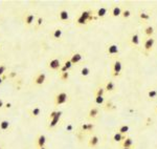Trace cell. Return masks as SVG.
Returning a JSON list of instances; mask_svg holds the SVG:
<instances>
[{"label": "cell", "mask_w": 157, "mask_h": 149, "mask_svg": "<svg viewBox=\"0 0 157 149\" xmlns=\"http://www.w3.org/2000/svg\"><path fill=\"white\" fill-rule=\"evenodd\" d=\"M99 107H91L89 110V112H88V119L89 120H94L97 116H99Z\"/></svg>", "instance_id": "8"}, {"label": "cell", "mask_w": 157, "mask_h": 149, "mask_svg": "<svg viewBox=\"0 0 157 149\" xmlns=\"http://www.w3.org/2000/svg\"><path fill=\"white\" fill-rule=\"evenodd\" d=\"M121 149H132V148H123V147H122Z\"/></svg>", "instance_id": "46"}, {"label": "cell", "mask_w": 157, "mask_h": 149, "mask_svg": "<svg viewBox=\"0 0 157 149\" xmlns=\"http://www.w3.org/2000/svg\"><path fill=\"white\" fill-rule=\"evenodd\" d=\"M42 23H43V18H42V17H39L38 19H37V25L38 26L42 25Z\"/></svg>", "instance_id": "39"}, {"label": "cell", "mask_w": 157, "mask_h": 149, "mask_svg": "<svg viewBox=\"0 0 157 149\" xmlns=\"http://www.w3.org/2000/svg\"><path fill=\"white\" fill-rule=\"evenodd\" d=\"M122 68H123V65H122V62L119 60H116L114 61L112 65V76L113 77H119L121 76V73H122Z\"/></svg>", "instance_id": "2"}, {"label": "cell", "mask_w": 157, "mask_h": 149, "mask_svg": "<svg viewBox=\"0 0 157 149\" xmlns=\"http://www.w3.org/2000/svg\"><path fill=\"white\" fill-rule=\"evenodd\" d=\"M0 149H2V148H1V147H0Z\"/></svg>", "instance_id": "48"}, {"label": "cell", "mask_w": 157, "mask_h": 149, "mask_svg": "<svg viewBox=\"0 0 157 149\" xmlns=\"http://www.w3.org/2000/svg\"><path fill=\"white\" fill-rule=\"evenodd\" d=\"M64 66L66 67V69H67V71H69V69L72 67V63L70 62V60H66V61H65V63H64Z\"/></svg>", "instance_id": "34"}, {"label": "cell", "mask_w": 157, "mask_h": 149, "mask_svg": "<svg viewBox=\"0 0 157 149\" xmlns=\"http://www.w3.org/2000/svg\"><path fill=\"white\" fill-rule=\"evenodd\" d=\"M139 18H140L142 21H148V20L150 19V15L144 13V12H141V13L139 14Z\"/></svg>", "instance_id": "30"}, {"label": "cell", "mask_w": 157, "mask_h": 149, "mask_svg": "<svg viewBox=\"0 0 157 149\" xmlns=\"http://www.w3.org/2000/svg\"><path fill=\"white\" fill-rule=\"evenodd\" d=\"M81 130H82L83 132H87V131H88V123L82 124V126H81Z\"/></svg>", "instance_id": "36"}, {"label": "cell", "mask_w": 157, "mask_h": 149, "mask_svg": "<svg viewBox=\"0 0 157 149\" xmlns=\"http://www.w3.org/2000/svg\"><path fill=\"white\" fill-rule=\"evenodd\" d=\"M107 55L108 56H114V55H119V46L116 45V44H111L107 47Z\"/></svg>", "instance_id": "6"}, {"label": "cell", "mask_w": 157, "mask_h": 149, "mask_svg": "<svg viewBox=\"0 0 157 149\" xmlns=\"http://www.w3.org/2000/svg\"><path fill=\"white\" fill-rule=\"evenodd\" d=\"M155 112L157 114V106H156V108H155Z\"/></svg>", "instance_id": "45"}, {"label": "cell", "mask_w": 157, "mask_h": 149, "mask_svg": "<svg viewBox=\"0 0 157 149\" xmlns=\"http://www.w3.org/2000/svg\"><path fill=\"white\" fill-rule=\"evenodd\" d=\"M62 37V29H57L54 31V33H52V38L54 39H60Z\"/></svg>", "instance_id": "24"}, {"label": "cell", "mask_w": 157, "mask_h": 149, "mask_svg": "<svg viewBox=\"0 0 157 149\" xmlns=\"http://www.w3.org/2000/svg\"><path fill=\"white\" fill-rule=\"evenodd\" d=\"M89 74H90V68L89 67L84 66V67L81 69V76H82V77H87V76H89Z\"/></svg>", "instance_id": "26"}, {"label": "cell", "mask_w": 157, "mask_h": 149, "mask_svg": "<svg viewBox=\"0 0 157 149\" xmlns=\"http://www.w3.org/2000/svg\"><path fill=\"white\" fill-rule=\"evenodd\" d=\"M39 149H46V148H45V147H43V148H39Z\"/></svg>", "instance_id": "47"}, {"label": "cell", "mask_w": 157, "mask_h": 149, "mask_svg": "<svg viewBox=\"0 0 157 149\" xmlns=\"http://www.w3.org/2000/svg\"><path fill=\"white\" fill-rule=\"evenodd\" d=\"M59 71H60V73H61V74H62V73H66V71H68L67 69H66V67H65L64 65H63V66H61Z\"/></svg>", "instance_id": "41"}, {"label": "cell", "mask_w": 157, "mask_h": 149, "mask_svg": "<svg viewBox=\"0 0 157 149\" xmlns=\"http://www.w3.org/2000/svg\"><path fill=\"white\" fill-rule=\"evenodd\" d=\"M4 107H5V108H11V107H12V104H11V103L4 104Z\"/></svg>", "instance_id": "42"}, {"label": "cell", "mask_w": 157, "mask_h": 149, "mask_svg": "<svg viewBox=\"0 0 157 149\" xmlns=\"http://www.w3.org/2000/svg\"><path fill=\"white\" fill-rule=\"evenodd\" d=\"M61 66V61L59 59H52L48 63V68L51 69V71H59Z\"/></svg>", "instance_id": "5"}, {"label": "cell", "mask_w": 157, "mask_h": 149, "mask_svg": "<svg viewBox=\"0 0 157 149\" xmlns=\"http://www.w3.org/2000/svg\"><path fill=\"white\" fill-rule=\"evenodd\" d=\"M122 9L119 7H117V5H115V7H113L112 9H111V11H110V14H111V16L112 17H119L121 15H122Z\"/></svg>", "instance_id": "15"}, {"label": "cell", "mask_w": 157, "mask_h": 149, "mask_svg": "<svg viewBox=\"0 0 157 149\" xmlns=\"http://www.w3.org/2000/svg\"><path fill=\"white\" fill-rule=\"evenodd\" d=\"M94 102H95L96 105H103L105 103V98L101 97V96H95L94 98Z\"/></svg>", "instance_id": "25"}, {"label": "cell", "mask_w": 157, "mask_h": 149, "mask_svg": "<svg viewBox=\"0 0 157 149\" xmlns=\"http://www.w3.org/2000/svg\"><path fill=\"white\" fill-rule=\"evenodd\" d=\"M148 97L150 99H156L157 98V90L155 89H151V90L148 91Z\"/></svg>", "instance_id": "29"}, {"label": "cell", "mask_w": 157, "mask_h": 149, "mask_svg": "<svg viewBox=\"0 0 157 149\" xmlns=\"http://www.w3.org/2000/svg\"><path fill=\"white\" fill-rule=\"evenodd\" d=\"M4 106V103H3V101L0 99V108H2V107Z\"/></svg>", "instance_id": "43"}, {"label": "cell", "mask_w": 157, "mask_h": 149, "mask_svg": "<svg viewBox=\"0 0 157 149\" xmlns=\"http://www.w3.org/2000/svg\"><path fill=\"white\" fill-rule=\"evenodd\" d=\"M123 148H132L134 143H133V140H132L131 136H126L125 140H123V142L121 143Z\"/></svg>", "instance_id": "7"}, {"label": "cell", "mask_w": 157, "mask_h": 149, "mask_svg": "<svg viewBox=\"0 0 157 149\" xmlns=\"http://www.w3.org/2000/svg\"><path fill=\"white\" fill-rule=\"evenodd\" d=\"M144 35L147 36V37H149V38H151L152 36L154 35V27L151 25H148L144 27Z\"/></svg>", "instance_id": "19"}, {"label": "cell", "mask_w": 157, "mask_h": 149, "mask_svg": "<svg viewBox=\"0 0 157 149\" xmlns=\"http://www.w3.org/2000/svg\"><path fill=\"white\" fill-rule=\"evenodd\" d=\"M34 21H35V16L32 14H27L25 16V18H24V22H25V24L27 26L32 25V23H34Z\"/></svg>", "instance_id": "17"}, {"label": "cell", "mask_w": 157, "mask_h": 149, "mask_svg": "<svg viewBox=\"0 0 157 149\" xmlns=\"http://www.w3.org/2000/svg\"><path fill=\"white\" fill-rule=\"evenodd\" d=\"M99 138L97 136H90L89 141H88V146H89L90 148H94V147H96V146L99 145Z\"/></svg>", "instance_id": "9"}, {"label": "cell", "mask_w": 157, "mask_h": 149, "mask_svg": "<svg viewBox=\"0 0 157 149\" xmlns=\"http://www.w3.org/2000/svg\"><path fill=\"white\" fill-rule=\"evenodd\" d=\"M45 144H46V136L44 134H39L37 138V146L39 148H43L45 147Z\"/></svg>", "instance_id": "10"}, {"label": "cell", "mask_w": 157, "mask_h": 149, "mask_svg": "<svg viewBox=\"0 0 157 149\" xmlns=\"http://www.w3.org/2000/svg\"><path fill=\"white\" fill-rule=\"evenodd\" d=\"M104 94H105V88L104 87H99L95 91V96H101V97H104Z\"/></svg>", "instance_id": "32"}, {"label": "cell", "mask_w": 157, "mask_h": 149, "mask_svg": "<svg viewBox=\"0 0 157 149\" xmlns=\"http://www.w3.org/2000/svg\"><path fill=\"white\" fill-rule=\"evenodd\" d=\"M72 129H74V126L71 124H68L67 126H66V130L67 131H72Z\"/></svg>", "instance_id": "40"}, {"label": "cell", "mask_w": 157, "mask_h": 149, "mask_svg": "<svg viewBox=\"0 0 157 149\" xmlns=\"http://www.w3.org/2000/svg\"><path fill=\"white\" fill-rule=\"evenodd\" d=\"M121 16H122L124 19H128L129 17L131 16V11L128 10V9H126V10H124L122 12V15H121Z\"/></svg>", "instance_id": "28"}, {"label": "cell", "mask_w": 157, "mask_h": 149, "mask_svg": "<svg viewBox=\"0 0 157 149\" xmlns=\"http://www.w3.org/2000/svg\"><path fill=\"white\" fill-rule=\"evenodd\" d=\"M62 114H63V112H62L61 110H58L57 116H56L55 118H52L51 120H49V123H48V126H47L48 129H52V128H55V127L58 125V123L60 122V119H61L62 117Z\"/></svg>", "instance_id": "3"}, {"label": "cell", "mask_w": 157, "mask_h": 149, "mask_svg": "<svg viewBox=\"0 0 157 149\" xmlns=\"http://www.w3.org/2000/svg\"><path fill=\"white\" fill-rule=\"evenodd\" d=\"M130 42H131V45H133V46H138L139 45L140 40H139V35H138L137 33H135V34H133V35L131 36Z\"/></svg>", "instance_id": "13"}, {"label": "cell", "mask_w": 157, "mask_h": 149, "mask_svg": "<svg viewBox=\"0 0 157 149\" xmlns=\"http://www.w3.org/2000/svg\"><path fill=\"white\" fill-rule=\"evenodd\" d=\"M10 127H11V123L7 120L0 121V130H1V131H7V130L10 129Z\"/></svg>", "instance_id": "16"}, {"label": "cell", "mask_w": 157, "mask_h": 149, "mask_svg": "<svg viewBox=\"0 0 157 149\" xmlns=\"http://www.w3.org/2000/svg\"><path fill=\"white\" fill-rule=\"evenodd\" d=\"M154 43H155V39H154L153 37H151V38H148L144 43V51L146 52V54H149V53L152 51L154 46Z\"/></svg>", "instance_id": "4"}, {"label": "cell", "mask_w": 157, "mask_h": 149, "mask_svg": "<svg viewBox=\"0 0 157 149\" xmlns=\"http://www.w3.org/2000/svg\"><path fill=\"white\" fill-rule=\"evenodd\" d=\"M60 79L63 80V81H67L68 79H69V73L66 71V73H62V74H60Z\"/></svg>", "instance_id": "31"}, {"label": "cell", "mask_w": 157, "mask_h": 149, "mask_svg": "<svg viewBox=\"0 0 157 149\" xmlns=\"http://www.w3.org/2000/svg\"><path fill=\"white\" fill-rule=\"evenodd\" d=\"M76 23H77V25H86L87 23H88V21H87L86 19H84L83 17H79L77 19V21H76Z\"/></svg>", "instance_id": "27"}, {"label": "cell", "mask_w": 157, "mask_h": 149, "mask_svg": "<svg viewBox=\"0 0 157 149\" xmlns=\"http://www.w3.org/2000/svg\"><path fill=\"white\" fill-rule=\"evenodd\" d=\"M2 82H3V78H2V77H0V84H1Z\"/></svg>", "instance_id": "44"}, {"label": "cell", "mask_w": 157, "mask_h": 149, "mask_svg": "<svg viewBox=\"0 0 157 149\" xmlns=\"http://www.w3.org/2000/svg\"><path fill=\"white\" fill-rule=\"evenodd\" d=\"M125 138H126V136H124V134H122V133H119V132H116L113 134L112 140L116 143H122L123 140H125Z\"/></svg>", "instance_id": "18"}, {"label": "cell", "mask_w": 157, "mask_h": 149, "mask_svg": "<svg viewBox=\"0 0 157 149\" xmlns=\"http://www.w3.org/2000/svg\"><path fill=\"white\" fill-rule=\"evenodd\" d=\"M129 129H130V127H129L128 125H122V126H121L119 129H117V132L122 133V134L126 136V134L129 132Z\"/></svg>", "instance_id": "23"}, {"label": "cell", "mask_w": 157, "mask_h": 149, "mask_svg": "<svg viewBox=\"0 0 157 149\" xmlns=\"http://www.w3.org/2000/svg\"><path fill=\"white\" fill-rule=\"evenodd\" d=\"M93 129H94V124L88 123V131L87 132H92Z\"/></svg>", "instance_id": "38"}, {"label": "cell", "mask_w": 157, "mask_h": 149, "mask_svg": "<svg viewBox=\"0 0 157 149\" xmlns=\"http://www.w3.org/2000/svg\"><path fill=\"white\" fill-rule=\"evenodd\" d=\"M29 114H30V117L32 118L39 117V116L41 114V108H40V107H35V108H32V109L29 111Z\"/></svg>", "instance_id": "20"}, {"label": "cell", "mask_w": 157, "mask_h": 149, "mask_svg": "<svg viewBox=\"0 0 157 149\" xmlns=\"http://www.w3.org/2000/svg\"><path fill=\"white\" fill-rule=\"evenodd\" d=\"M82 59H83V56L81 55L80 53H76V54H74V55L71 56V58L69 59V60H70V62L72 63V65H74V64H78L79 62L82 61Z\"/></svg>", "instance_id": "11"}, {"label": "cell", "mask_w": 157, "mask_h": 149, "mask_svg": "<svg viewBox=\"0 0 157 149\" xmlns=\"http://www.w3.org/2000/svg\"><path fill=\"white\" fill-rule=\"evenodd\" d=\"M104 88H105V91H109V92H111V91H113L114 89H115V84H114L112 81H108Z\"/></svg>", "instance_id": "21"}, {"label": "cell", "mask_w": 157, "mask_h": 149, "mask_svg": "<svg viewBox=\"0 0 157 149\" xmlns=\"http://www.w3.org/2000/svg\"><path fill=\"white\" fill-rule=\"evenodd\" d=\"M68 100V94L64 91H61L55 96V104L58 106V105H62V104H65Z\"/></svg>", "instance_id": "1"}, {"label": "cell", "mask_w": 157, "mask_h": 149, "mask_svg": "<svg viewBox=\"0 0 157 149\" xmlns=\"http://www.w3.org/2000/svg\"><path fill=\"white\" fill-rule=\"evenodd\" d=\"M7 71V66L5 65H0V77H2Z\"/></svg>", "instance_id": "35"}, {"label": "cell", "mask_w": 157, "mask_h": 149, "mask_svg": "<svg viewBox=\"0 0 157 149\" xmlns=\"http://www.w3.org/2000/svg\"><path fill=\"white\" fill-rule=\"evenodd\" d=\"M57 114H58V110H54V111H51L50 114H49V117H48V119H49V120H51L52 118H55L56 116H57Z\"/></svg>", "instance_id": "37"}, {"label": "cell", "mask_w": 157, "mask_h": 149, "mask_svg": "<svg viewBox=\"0 0 157 149\" xmlns=\"http://www.w3.org/2000/svg\"><path fill=\"white\" fill-rule=\"evenodd\" d=\"M107 9L106 7H101L99 10L96 11V17H99V18H104V17L107 15Z\"/></svg>", "instance_id": "22"}, {"label": "cell", "mask_w": 157, "mask_h": 149, "mask_svg": "<svg viewBox=\"0 0 157 149\" xmlns=\"http://www.w3.org/2000/svg\"><path fill=\"white\" fill-rule=\"evenodd\" d=\"M112 108H114V105H113V103L111 101H108V102L105 104V106H104V109L105 110H110L112 109Z\"/></svg>", "instance_id": "33"}, {"label": "cell", "mask_w": 157, "mask_h": 149, "mask_svg": "<svg viewBox=\"0 0 157 149\" xmlns=\"http://www.w3.org/2000/svg\"><path fill=\"white\" fill-rule=\"evenodd\" d=\"M45 80H46V74H39L35 78V84L36 85H42L44 84Z\"/></svg>", "instance_id": "12"}, {"label": "cell", "mask_w": 157, "mask_h": 149, "mask_svg": "<svg viewBox=\"0 0 157 149\" xmlns=\"http://www.w3.org/2000/svg\"><path fill=\"white\" fill-rule=\"evenodd\" d=\"M59 19L65 22V21H68L69 20V14L66 10H62L60 11V13H59Z\"/></svg>", "instance_id": "14"}]
</instances>
